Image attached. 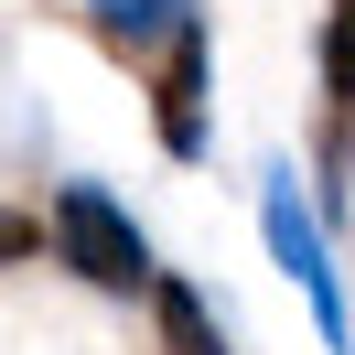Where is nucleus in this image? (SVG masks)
<instances>
[{
  "instance_id": "nucleus-1",
  "label": "nucleus",
  "mask_w": 355,
  "mask_h": 355,
  "mask_svg": "<svg viewBox=\"0 0 355 355\" xmlns=\"http://www.w3.org/2000/svg\"><path fill=\"white\" fill-rule=\"evenodd\" d=\"M259 237H269V259L302 280V302H312V323H323V345L345 355L355 345V312H345V269H334V237H323V205H302V173L291 162H269L259 173Z\"/></svg>"
},
{
  "instance_id": "nucleus-2",
  "label": "nucleus",
  "mask_w": 355,
  "mask_h": 355,
  "mask_svg": "<svg viewBox=\"0 0 355 355\" xmlns=\"http://www.w3.org/2000/svg\"><path fill=\"white\" fill-rule=\"evenodd\" d=\"M44 226H54V259H65L87 291H140V302H151L162 269H151V237L130 226L119 194H97V183H54V216H44Z\"/></svg>"
},
{
  "instance_id": "nucleus-3",
  "label": "nucleus",
  "mask_w": 355,
  "mask_h": 355,
  "mask_svg": "<svg viewBox=\"0 0 355 355\" xmlns=\"http://www.w3.org/2000/svg\"><path fill=\"white\" fill-rule=\"evenodd\" d=\"M140 76H151V130H162V151H173V162H205V11Z\"/></svg>"
},
{
  "instance_id": "nucleus-4",
  "label": "nucleus",
  "mask_w": 355,
  "mask_h": 355,
  "mask_svg": "<svg viewBox=\"0 0 355 355\" xmlns=\"http://www.w3.org/2000/svg\"><path fill=\"white\" fill-rule=\"evenodd\" d=\"M312 173H323V205H345V173H355V0L323 11V151H312Z\"/></svg>"
},
{
  "instance_id": "nucleus-5",
  "label": "nucleus",
  "mask_w": 355,
  "mask_h": 355,
  "mask_svg": "<svg viewBox=\"0 0 355 355\" xmlns=\"http://www.w3.org/2000/svg\"><path fill=\"white\" fill-rule=\"evenodd\" d=\"M76 11H87V33L108 54H130V65H151V54L194 22V0H76Z\"/></svg>"
},
{
  "instance_id": "nucleus-6",
  "label": "nucleus",
  "mask_w": 355,
  "mask_h": 355,
  "mask_svg": "<svg viewBox=\"0 0 355 355\" xmlns=\"http://www.w3.org/2000/svg\"><path fill=\"white\" fill-rule=\"evenodd\" d=\"M151 334H162V355H226V323L205 312L194 280H173V269L151 280Z\"/></svg>"
}]
</instances>
